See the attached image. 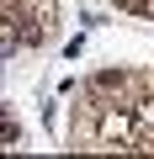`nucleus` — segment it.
<instances>
[{"label":"nucleus","mask_w":154,"mask_h":159,"mask_svg":"<svg viewBox=\"0 0 154 159\" xmlns=\"http://www.w3.org/2000/svg\"><path fill=\"white\" fill-rule=\"evenodd\" d=\"M53 11H58V0H6V48L16 53L21 48H37L53 27Z\"/></svg>","instance_id":"nucleus-1"}]
</instances>
